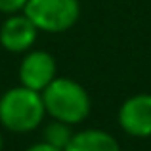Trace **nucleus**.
<instances>
[{
  "label": "nucleus",
  "mask_w": 151,
  "mask_h": 151,
  "mask_svg": "<svg viewBox=\"0 0 151 151\" xmlns=\"http://www.w3.org/2000/svg\"><path fill=\"white\" fill-rule=\"evenodd\" d=\"M46 115L67 124H78L90 115V96L82 84L67 77H55L42 90Z\"/></svg>",
  "instance_id": "nucleus-1"
},
{
  "label": "nucleus",
  "mask_w": 151,
  "mask_h": 151,
  "mask_svg": "<svg viewBox=\"0 0 151 151\" xmlns=\"http://www.w3.org/2000/svg\"><path fill=\"white\" fill-rule=\"evenodd\" d=\"M46 117L42 94L25 86H15L0 98V122L15 134L33 132Z\"/></svg>",
  "instance_id": "nucleus-2"
},
{
  "label": "nucleus",
  "mask_w": 151,
  "mask_h": 151,
  "mask_svg": "<svg viewBox=\"0 0 151 151\" xmlns=\"http://www.w3.org/2000/svg\"><path fill=\"white\" fill-rule=\"evenodd\" d=\"M23 14L44 33L69 31L81 15L78 0H27Z\"/></svg>",
  "instance_id": "nucleus-3"
},
{
  "label": "nucleus",
  "mask_w": 151,
  "mask_h": 151,
  "mask_svg": "<svg viewBox=\"0 0 151 151\" xmlns=\"http://www.w3.org/2000/svg\"><path fill=\"white\" fill-rule=\"evenodd\" d=\"M55 59L44 50H31L19 63V82L25 88L42 92L55 78Z\"/></svg>",
  "instance_id": "nucleus-4"
},
{
  "label": "nucleus",
  "mask_w": 151,
  "mask_h": 151,
  "mask_svg": "<svg viewBox=\"0 0 151 151\" xmlns=\"http://www.w3.org/2000/svg\"><path fill=\"white\" fill-rule=\"evenodd\" d=\"M119 124L128 136H151V94H136L119 109Z\"/></svg>",
  "instance_id": "nucleus-5"
},
{
  "label": "nucleus",
  "mask_w": 151,
  "mask_h": 151,
  "mask_svg": "<svg viewBox=\"0 0 151 151\" xmlns=\"http://www.w3.org/2000/svg\"><path fill=\"white\" fill-rule=\"evenodd\" d=\"M37 33L38 29L23 12L12 14L0 27V46L14 54L27 52L37 40Z\"/></svg>",
  "instance_id": "nucleus-6"
},
{
  "label": "nucleus",
  "mask_w": 151,
  "mask_h": 151,
  "mask_svg": "<svg viewBox=\"0 0 151 151\" xmlns=\"http://www.w3.org/2000/svg\"><path fill=\"white\" fill-rule=\"evenodd\" d=\"M65 151H121V145L109 132L90 128L73 134Z\"/></svg>",
  "instance_id": "nucleus-7"
},
{
  "label": "nucleus",
  "mask_w": 151,
  "mask_h": 151,
  "mask_svg": "<svg viewBox=\"0 0 151 151\" xmlns=\"http://www.w3.org/2000/svg\"><path fill=\"white\" fill-rule=\"evenodd\" d=\"M71 138H73V130H71V124H67V122H61V121H52L46 124L44 132H42V142H46V144L54 145V147L58 149H63L69 145Z\"/></svg>",
  "instance_id": "nucleus-8"
},
{
  "label": "nucleus",
  "mask_w": 151,
  "mask_h": 151,
  "mask_svg": "<svg viewBox=\"0 0 151 151\" xmlns=\"http://www.w3.org/2000/svg\"><path fill=\"white\" fill-rule=\"evenodd\" d=\"M27 0H0V12L6 15L12 14H19V12L25 10Z\"/></svg>",
  "instance_id": "nucleus-9"
},
{
  "label": "nucleus",
  "mask_w": 151,
  "mask_h": 151,
  "mask_svg": "<svg viewBox=\"0 0 151 151\" xmlns=\"http://www.w3.org/2000/svg\"><path fill=\"white\" fill-rule=\"evenodd\" d=\"M27 151H63V149H58V147H54V145L46 144V142H38V144L27 147Z\"/></svg>",
  "instance_id": "nucleus-10"
},
{
  "label": "nucleus",
  "mask_w": 151,
  "mask_h": 151,
  "mask_svg": "<svg viewBox=\"0 0 151 151\" xmlns=\"http://www.w3.org/2000/svg\"><path fill=\"white\" fill-rule=\"evenodd\" d=\"M2 145H4V138H2V134H0V151H2Z\"/></svg>",
  "instance_id": "nucleus-11"
}]
</instances>
